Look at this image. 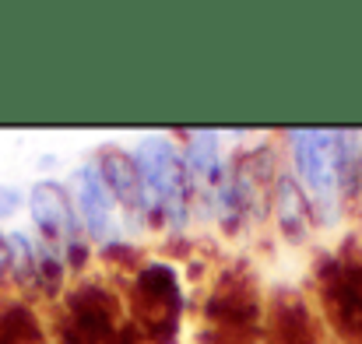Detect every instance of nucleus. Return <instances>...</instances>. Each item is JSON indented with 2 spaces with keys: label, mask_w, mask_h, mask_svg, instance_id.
Here are the masks:
<instances>
[{
  "label": "nucleus",
  "mask_w": 362,
  "mask_h": 344,
  "mask_svg": "<svg viewBox=\"0 0 362 344\" xmlns=\"http://www.w3.org/2000/svg\"><path fill=\"white\" fill-rule=\"evenodd\" d=\"M21 208V194L14 186H0V218H11Z\"/></svg>",
  "instance_id": "obj_8"
},
{
  "label": "nucleus",
  "mask_w": 362,
  "mask_h": 344,
  "mask_svg": "<svg viewBox=\"0 0 362 344\" xmlns=\"http://www.w3.org/2000/svg\"><path fill=\"white\" fill-rule=\"evenodd\" d=\"M4 271H11V242H7V235L0 232V278H4Z\"/></svg>",
  "instance_id": "obj_9"
},
{
  "label": "nucleus",
  "mask_w": 362,
  "mask_h": 344,
  "mask_svg": "<svg viewBox=\"0 0 362 344\" xmlns=\"http://www.w3.org/2000/svg\"><path fill=\"white\" fill-rule=\"evenodd\" d=\"M278 211H281V225L288 229V235L299 239L306 229V201H303L296 179H288V176L278 179Z\"/></svg>",
  "instance_id": "obj_7"
},
{
  "label": "nucleus",
  "mask_w": 362,
  "mask_h": 344,
  "mask_svg": "<svg viewBox=\"0 0 362 344\" xmlns=\"http://www.w3.org/2000/svg\"><path fill=\"white\" fill-rule=\"evenodd\" d=\"M299 183L324 222L338 218V130H288Z\"/></svg>",
  "instance_id": "obj_1"
},
{
  "label": "nucleus",
  "mask_w": 362,
  "mask_h": 344,
  "mask_svg": "<svg viewBox=\"0 0 362 344\" xmlns=\"http://www.w3.org/2000/svg\"><path fill=\"white\" fill-rule=\"evenodd\" d=\"M28 211H32V222L46 232L49 239H60V242H71L78 229H81V218L74 211V201L67 197V190L53 179H39L32 190H28Z\"/></svg>",
  "instance_id": "obj_3"
},
{
  "label": "nucleus",
  "mask_w": 362,
  "mask_h": 344,
  "mask_svg": "<svg viewBox=\"0 0 362 344\" xmlns=\"http://www.w3.org/2000/svg\"><path fill=\"white\" fill-rule=\"evenodd\" d=\"M74 211L92 239L113 235V194L95 165H81L74 172Z\"/></svg>",
  "instance_id": "obj_4"
},
{
  "label": "nucleus",
  "mask_w": 362,
  "mask_h": 344,
  "mask_svg": "<svg viewBox=\"0 0 362 344\" xmlns=\"http://www.w3.org/2000/svg\"><path fill=\"white\" fill-rule=\"evenodd\" d=\"M183 169H187V179L208 197V201H218L222 190H226V176H222V158H218V134L215 130H201L190 137V148H187V158H183Z\"/></svg>",
  "instance_id": "obj_5"
},
{
  "label": "nucleus",
  "mask_w": 362,
  "mask_h": 344,
  "mask_svg": "<svg viewBox=\"0 0 362 344\" xmlns=\"http://www.w3.org/2000/svg\"><path fill=\"white\" fill-rule=\"evenodd\" d=\"M134 162L141 169V179L148 186V197L165 211V218L173 222V229H183L187 222V169L180 162V155L173 151V144L162 134L141 137L134 148Z\"/></svg>",
  "instance_id": "obj_2"
},
{
  "label": "nucleus",
  "mask_w": 362,
  "mask_h": 344,
  "mask_svg": "<svg viewBox=\"0 0 362 344\" xmlns=\"http://www.w3.org/2000/svg\"><path fill=\"white\" fill-rule=\"evenodd\" d=\"M103 179H106V186H110V194L123 201L127 208H141L144 204V194H148V186H144V179H141V169H137V162L130 158V155H106V162H103Z\"/></svg>",
  "instance_id": "obj_6"
}]
</instances>
